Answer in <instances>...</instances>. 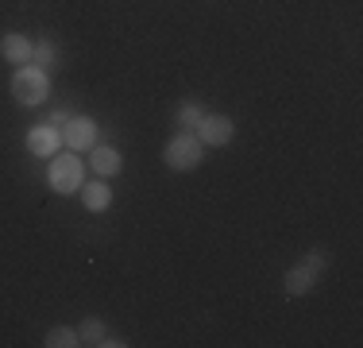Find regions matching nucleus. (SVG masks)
<instances>
[{
  "mask_svg": "<svg viewBox=\"0 0 363 348\" xmlns=\"http://www.w3.org/2000/svg\"><path fill=\"white\" fill-rule=\"evenodd\" d=\"M47 348H77L82 341H77V329H70V325H55L47 333V341H43Z\"/></svg>",
  "mask_w": 363,
  "mask_h": 348,
  "instance_id": "nucleus-14",
  "label": "nucleus"
},
{
  "mask_svg": "<svg viewBox=\"0 0 363 348\" xmlns=\"http://www.w3.org/2000/svg\"><path fill=\"white\" fill-rule=\"evenodd\" d=\"M31 47H35V43H31L28 35L8 31L4 39H0V58H4V62H12V66H28L31 62Z\"/></svg>",
  "mask_w": 363,
  "mask_h": 348,
  "instance_id": "nucleus-8",
  "label": "nucleus"
},
{
  "mask_svg": "<svg viewBox=\"0 0 363 348\" xmlns=\"http://www.w3.org/2000/svg\"><path fill=\"white\" fill-rule=\"evenodd\" d=\"M31 66H39V70H47V74H50V70L58 66V47H55V43L39 39L35 47H31Z\"/></svg>",
  "mask_w": 363,
  "mask_h": 348,
  "instance_id": "nucleus-11",
  "label": "nucleus"
},
{
  "mask_svg": "<svg viewBox=\"0 0 363 348\" xmlns=\"http://www.w3.org/2000/svg\"><path fill=\"white\" fill-rule=\"evenodd\" d=\"M201 159H205V143L197 139V132H178L167 147H162V163H167L170 170H197Z\"/></svg>",
  "mask_w": 363,
  "mask_h": 348,
  "instance_id": "nucleus-4",
  "label": "nucleus"
},
{
  "mask_svg": "<svg viewBox=\"0 0 363 348\" xmlns=\"http://www.w3.org/2000/svg\"><path fill=\"white\" fill-rule=\"evenodd\" d=\"M328 267L325 251H306L301 256V263H294L286 275H282V286H286L290 298H301V294H309L317 286V278H321V271Z\"/></svg>",
  "mask_w": 363,
  "mask_h": 348,
  "instance_id": "nucleus-2",
  "label": "nucleus"
},
{
  "mask_svg": "<svg viewBox=\"0 0 363 348\" xmlns=\"http://www.w3.org/2000/svg\"><path fill=\"white\" fill-rule=\"evenodd\" d=\"M47 93H50V77H47V70H39V66H16V74H12V97L20 101V104H28V109H35V104L47 101Z\"/></svg>",
  "mask_w": 363,
  "mask_h": 348,
  "instance_id": "nucleus-3",
  "label": "nucleus"
},
{
  "mask_svg": "<svg viewBox=\"0 0 363 348\" xmlns=\"http://www.w3.org/2000/svg\"><path fill=\"white\" fill-rule=\"evenodd\" d=\"M70 116H74L70 109H55V112H50V116H47V124H50V128H58V132H62V124H66V120H70Z\"/></svg>",
  "mask_w": 363,
  "mask_h": 348,
  "instance_id": "nucleus-15",
  "label": "nucleus"
},
{
  "mask_svg": "<svg viewBox=\"0 0 363 348\" xmlns=\"http://www.w3.org/2000/svg\"><path fill=\"white\" fill-rule=\"evenodd\" d=\"M194 132L205 147H224V143H232V136H236V124H232V116H224V112H205L201 124H197Z\"/></svg>",
  "mask_w": 363,
  "mask_h": 348,
  "instance_id": "nucleus-5",
  "label": "nucleus"
},
{
  "mask_svg": "<svg viewBox=\"0 0 363 348\" xmlns=\"http://www.w3.org/2000/svg\"><path fill=\"white\" fill-rule=\"evenodd\" d=\"M105 333H108L105 321L93 317V313L82 321V325H77V341H82V344H101V341H105Z\"/></svg>",
  "mask_w": 363,
  "mask_h": 348,
  "instance_id": "nucleus-12",
  "label": "nucleus"
},
{
  "mask_svg": "<svg viewBox=\"0 0 363 348\" xmlns=\"http://www.w3.org/2000/svg\"><path fill=\"white\" fill-rule=\"evenodd\" d=\"M89 163H93V174H97V178H116V174L124 170V155H120L116 147H108V143H93L89 147Z\"/></svg>",
  "mask_w": 363,
  "mask_h": 348,
  "instance_id": "nucleus-7",
  "label": "nucleus"
},
{
  "mask_svg": "<svg viewBox=\"0 0 363 348\" xmlns=\"http://www.w3.org/2000/svg\"><path fill=\"white\" fill-rule=\"evenodd\" d=\"M82 205L89 209V213H105V209L112 205V186L105 178H93V182H82Z\"/></svg>",
  "mask_w": 363,
  "mask_h": 348,
  "instance_id": "nucleus-9",
  "label": "nucleus"
},
{
  "mask_svg": "<svg viewBox=\"0 0 363 348\" xmlns=\"http://www.w3.org/2000/svg\"><path fill=\"white\" fill-rule=\"evenodd\" d=\"M201 116H205V109H201V104H197V101H186V104H178V128H182V132H194V128L197 124H201Z\"/></svg>",
  "mask_w": 363,
  "mask_h": 348,
  "instance_id": "nucleus-13",
  "label": "nucleus"
},
{
  "mask_svg": "<svg viewBox=\"0 0 363 348\" xmlns=\"http://www.w3.org/2000/svg\"><path fill=\"white\" fill-rule=\"evenodd\" d=\"M28 151L31 155H55V151H62V132H58V128H50V124H39L35 132L28 136Z\"/></svg>",
  "mask_w": 363,
  "mask_h": 348,
  "instance_id": "nucleus-10",
  "label": "nucleus"
},
{
  "mask_svg": "<svg viewBox=\"0 0 363 348\" xmlns=\"http://www.w3.org/2000/svg\"><path fill=\"white\" fill-rule=\"evenodd\" d=\"M128 341H124V337H112V333H105V341H101L97 348H124Z\"/></svg>",
  "mask_w": 363,
  "mask_h": 348,
  "instance_id": "nucleus-16",
  "label": "nucleus"
},
{
  "mask_svg": "<svg viewBox=\"0 0 363 348\" xmlns=\"http://www.w3.org/2000/svg\"><path fill=\"white\" fill-rule=\"evenodd\" d=\"M93 143H97V124H93L89 116H70L62 124V147H70V151H89Z\"/></svg>",
  "mask_w": 363,
  "mask_h": 348,
  "instance_id": "nucleus-6",
  "label": "nucleus"
},
{
  "mask_svg": "<svg viewBox=\"0 0 363 348\" xmlns=\"http://www.w3.org/2000/svg\"><path fill=\"white\" fill-rule=\"evenodd\" d=\"M47 182H50V190L55 194H77L82 190V182H85V167H82V159L66 147V155L62 151H55L50 155V167H47Z\"/></svg>",
  "mask_w": 363,
  "mask_h": 348,
  "instance_id": "nucleus-1",
  "label": "nucleus"
}]
</instances>
